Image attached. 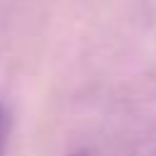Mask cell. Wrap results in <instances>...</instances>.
<instances>
[{"label": "cell", "mask_w": 156, "mask_h": 156, "mask_svg": "<svg viewBox=\"0 0 156 156\" xmlns=\"http://www.w3.org/2000/svg\"><path fill=\"white\" fill-rule=\"evenodd\" d=\"M7 129H10V119H7V112H5L2 107H0V156H2V149H5Z\"/></svg>", "instance_id": "6da1fadb"}, {"label": "cell", "mask_w": 156, "mask_h": 156, "mask_svg": "<svg viewBox=\"0 0 156 156\" xmlns=\"http://www.w3.org/2000/svg\"><path fill=\"white\" fill-rule=\"evenodd\" d=\"M71 156H93V154H90V151H73Z\"/></svg>", "instance_id": "7a4b0ae2"}, {"label": "cell", "mask_w": 156, "mask_h": 156, "mask_svg": "<svg viewBox=\"0 0 156 156\" xmlns=\"http://www.w3.org/2000/svg\"><path fill=\"white\" fill-rule=\"evenodd\" d=\"M154 156H156V154H154Z\"/></svg>", "instance_id": "3957f363"}]
</instances>
